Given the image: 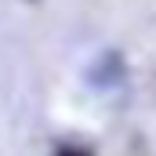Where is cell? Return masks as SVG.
Instances as JSON below:
<instances>
[{
  "label": "cell",
  "instance_id": "1",
  "mask_svg": "<svg viewBox=\"0 0 156 156\" xmlns=\"http://www.w3.org/2000/svg\"><path fill=\"white\" fill-rule=\"evenodd\" d=\"M58 156H87V153H80V149H66V153H58Z\"/></svg>",
  "mask_w": 156,
  "mask_h": 156
}]
</instances>
